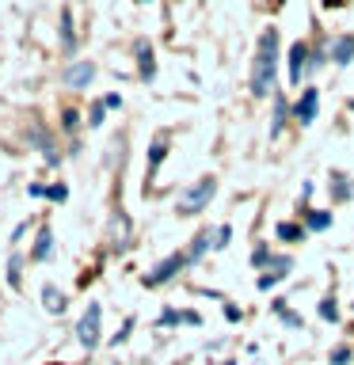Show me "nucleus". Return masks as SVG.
<instances>
[{
	"label": "nucleus",
	"instance_id": "obj_19",
	"mask_svg": "<svg viewBox=\"0 0 354 365\" xmlns=\"http://www.w3.org/2000/svg\"><path fill=\"white\" fill-rule=\"evenodd\" d=\"M270 262H274V255H270L267 247H256V251H251V267H256V270H270Z\"/></svg>",
	"mask_w": 354,
	"mask_h": 365
},
{
	"label": "nucleus",
	"instance_id": "obj_30",
	"mask_svg": "<svg viewBox=\"0 0 354 365\" xmlns=\"http://www.w3.org/2000/svg\"><path fill=\"white\" fill-rule=\"evenodd\" d=\"M183 324H194V327H198L202 316H198V312H183Z\"/></svg>",
	"mask_w": 354,
	"mask_h": 365
},
{
	"label": "nucleus",
	"instance_id": "obj_1",
	"mask_svg": "<svg viewBox=\"0 0 354 365\" xmlns=\"http://www.w3.org/2000/svg\"><path fill=\"white\" fill-rule=\"evenodd\" d=\"M274 73H278V34L263 31L259 50H256V65H251V91L256 96H267L274 84Z\"/></svg>",
	"mask_w": 354,
	"mask_h": 365
},
{
	"label": "nucleus",
	"instance_id": "obj_5",
	"mask_svg": "<svg viewBox=\"0 0 354 365\" xmlns=\"http://www.w3.org/2000/svg\"><path fill=\"white\" fill-rule=\"evenodd\" d=\"M31 259L34 262H50L54 259V232L50 228H39V232H34V247H31Z\"/></svg>",
	"mask_w": 354,
	"mask_h": 365
},
{
	"label": "nucleus",
	"instance_id": "obj_20",
	"mask_svg": "<svg viewBox=\"0 0 354 365\" xmlns=\"http://www.w3.org/2000/svg\"><path fill=\"white\" fill-rule=\"evenodd\" d=\"M274 316H278V319H285L290 327H301V316H297L293 308H285V301H278V304H274Z\"/></svg>",
	"mask_w": 354,
	"mask_h": 365
},
{
	"label": "nucleus",
	"instance_id": "obj_4",
	"mask_svg": "<svg viewBox=\"0 0 354 365\" xmlns=\"http://www.w3.org/2000/svg\"><path fill=\"white\" fill-rule=\"evenodd\" d=\"M183 267H191V259H187V255H179V251H176V255H168L164 262H160V267H153V270L145 274V285H160V282H171V278H176V274H179Z\"/></svg>",
	"mask_w": 354,
	"mask_h": 365
},
{
	"label": "nucleus",
	"instance_id": "obj_16",
	"mask_svg": "<svg viewBox=\"0 0 354 365\" xmlns=\"http://www.w3.org/2000/svg\"><path fill=\"white\" fill-rule=\"evenodd\" d=\"M61 42H65V50H73V11L69 8H61Z\"/></svg>",
	"mask_w": 354,
	"mask_h": 365
},
{
	"label": "nucleus",
	"instance_id": "obj_28",
	"mask_svg": "<svg viewBox=\"0 0 354 365\" xmlns=\"http://www.w3.org/2000/svg\"><path fill=\"white\" fill-rule=\"evenodd\" d=\"M103 122V103H96V107H91V122L88 125H99Z\"/></svg>",
	"mask_w": 354,
	"mask_h": 365
},
{
	"label": "nucleus",
	"instance_id": "obj_31",
	"mask_svg": "<svg viewBox=\"0 0 354 365\" xmlns=\"http://www.w3.org/2000/svg\"><path fill=\"white\" fill-rule=\"evenodd\" d=\"M130 327H133V324H130V319H126V324H122V331H118V335H114V342H126V335H130Z\"/></svg>",
	"mask_w": 354,
	"mask_h": 365
},
{
	"label": "nucleus",
	"instance_id": "obj_18",
	"mask_svg": "<svg viewBox=\"0 0 354 365\" xmlns=\"http://www.w3.org/2000/svg\"><path fill=\"white\" fill-rule=\"evenodd\" d=\"M350 358H354V350L343 346V342H339V346H331V354H328L331 365H350Z\"/></svg>",
	"mask_w": 354,
	"mask_h": 365
},
{
	"label": "nucleus",
	"instance_id": "obj_17",
	"mask_svg": "<svg viewBox=\"0 0 354 365\" xmlns=\"http://www.w3.org/2000/svg\"><path fill=\"white\" fill-rule=\"evenodd\" d=\"M285 110H290V107H285V99L278 96V99H274V122H270V133H274V137H278V133H282V122H285Z\"/></svg>",
	"mask_w": 354,
	"mask_h": 365
},
{
	"label": "nucleus",
	"instance_id": "obj_27",
	"mask_svg": "<svg viewBox=\"0 0 354 365\" xmlns=\"http://www.w3.org/2000/svg\"><path fill=\"white\" fill-rule=\"evenodd\" d=\"M228 240H233V228H228V225L213 228V247H228Z\"/></svg>",
	"mask_w": 354,
	"mask_h": 365
},
{
	"label": "nucleus",
	"instance_id": "obj_6",
	"mask_svg": "<svg viewBox=\"0 0 354 365\" xmlns=\"http://www.w3.org/2000/svg\"><path fill=\"white\" fill-rule=\"evenodd\" d=\"M316 107H320V96H316V88H308L305 91V96H301V103H297V122H301V125H308V122H313L316 118Z\"/></svg>",
	"mask_w": 354,
	"mask_h": 365
},
{
	"label": "nucleus",
	"instance_id": "obj_32",
	"mask_svg": "<svg viewBox=\"0 0 354 365\" xmlns=\"http://www.w3.org/2000/svg\"><path fill=\"white\" fill-rule=\"evenodd\" d=\"M225 316H228V319H233V324H236V319H240V308H236V304H225Z\"/></svg>",
	"mask_w": 354,
	"mask_h": 365
},
{
	"label": "nucleus",
	"instance_id": "obj_9",
	"mask_svg": "<svg viewBox=\"0 0 354 365\" xmlns=\"http://www.w3.org/2000/svg\"><path fill=\"white\" fill-rule=\"evenodd\" d=\"M305 42H293V50H290V80L297 84V80H301V73H305Z\"/></svg>",
	"mask_w": 354,
	"mask_h": 365
},
{
	"label": "nucleus",
	"instance_id": "obj_3",
	"mask_svg": "<svg viewBox=\"0 0 354 365\" xmlns=\"http://www.w3.org/2000/svg\"><path fill=\"white\" fill-rule=\"evenodd\" d=\"M99 316H103V308L88 304V312L80 316V324H76V339H80V346H84V350L99 346Z\"/></svg>",
	"mask_w": 354,
	"mask_h": 365
},
{
	"label": "nucleus",
	"instance_id": "obj_23",
	"mask_svg": "<svg viewBox=\"0 0 354 365\" xmlns=\"http://www.w3.org/2000/svg\"><path fill=\"white\" fill-rule=\"evenodd\" d=\"M183 324V312H171V308H164V312L156 316V327H176Z\"/></svg>",
	"mask_w": 354,
	"mask_h": 365
},
{
	"label": "nucleus",
	"instance_id": "obj_24",
	"mask_svg": "<svg viewBox=\"0 0 354 365\" xmlns=\"http://www.w3.org/2000/svg\"><path fill=\"white\" fill-rule=\"evenodd\" d=\"M320 316H324L328 324H335V319H339V308H335V301H331V297H324V301H320Z\"/></svg>",
	"mask_w": 354,
	"mask_h": 365
},
{
	"label": "nucleus",
	"instance_id": "obj_26",
	"mask_svg": "<svg viewBox=\"0 0 354 365\" xmlns=\"http://www.w3.org/2000/svg\"><path fill=\"white\" fill-rule=\"evenodd\" d=\"M282 278H285L282 270H267V274H263V278H259V289H274V285H278Z\"/></svg>",
	"mask_w": 354,
	"mask_h": 365
},
{
	"label": "nucleus",
	"instance_id": "obj_7",
	"mask_svg": "<svg viewBox=\"0 0 354 365\" xmlns=\"http://www.w3.org/2000/svg\"><path fill=\"white\" fill-rule=\"evenodd\" d=\"M42 304H46V312L61 316L65 312V293L57 289V285H42Z\"/></svg>",
	"mask_w": 354,
	"mask_h": 365
},
{
	"label": "nucleus",
	"instance_id": "obj_15",
	"mask_svg": "<svg viewBox=\"0 0 354 365\" xmlns=\"http://www.w3.org/2000/svg\"><path fill=\"white\" fill-rule=\"evenodd\" d=\"M213 247V232H202L198 240H194V244H191V251H187V259L191 262H198L202 255H206V251H210Z\"/></svg>",
	"mask_w": 354,
	"mask_h": 365
},
{
	"label": "nucleus",
	"instance_id": "obj_25",
	"mask_svg": "<svg viewBox=\"0 0 354 365\" xmlns=\"http://www.w3.org/2000/svg\"><path fill=\"white\" fill-rule=\"evenodd\" d=\"M335 179V187H331V194H335V202H343V198H350V182L343 179V175H331Z\"/></svg>",
	"mask_w": 354,
	"mask_h": 365
},
{
	"label": "nucleus",
	"instance_id": "obj_22",
	"mask_svg": "<svg viewBox=\"0 0 354 365\" xmlns=\"http://www.w3.org/2000/svg\"><path fill=\"white\" fill-rule=\"evenodd\" d=\"M19 270H23V255H11V259H8V282L16 285V289H19V278H23Z\"/></svg>",
	"mask_w": 354,
	"mask_h": 365
},
{
	"label": "nucleus",
	"instance_id": "obj_33",
	"mask_svg": "<svg viewBox=\"0 0 354 365\" xmlns=\"http://www.w3.org/2000/svg\"><path fill=\"white\" fill-rule=\"evenodd\" d=\"M221 365H236V361H221Z\"/></svg>",
	"mask_w": 354,
	"mask_h": 365
},
{
	"label": "nucleus",
	"instance_id": "obj_21",
	"mask_svg": "<svg viewBox=\"0 0 354 365\" xmlns=\"http://www.w3.org/2000/svg\"><path fill=\"white\" fill-rule=\"evenodd\" d=\"M164 153H168V145L156 137V141H153V148H148V171H156V164L164 160Z\"/></svg>",
	"mask_w": 354,
	"mask_h": 365
},
{
	"label": "nucleus",
	"instance_id": "obj_2",
	"mask_svg": "<svg viewBox=\"0 0 354 365\" xmlns=\"http://www.w3.org/2000/svg\"><path fill=\"white\" fill-rule=\"evenodd\" d=\"M213 190H217V179H213V175L198 179V187H191V190H187V194H183V198H179L176 213H179V217H191V213L206 210V202L213 198Z\"/></svg>",
	"mask_w": 354,
	"mask_h": 365
},
{
	"label": "nucleus",
	"instance_id": "obj_11",
	"mask_svg": "<svg viewBox=\"0 0 354 365\" xmlns=\"http://www.w3.org/2000/svg\"><path fill=\"white\" fill-rule=\"evenodd\" d=\"M114 247H130V221H126V213H114Z\"/></svg>",
	"mask_w": 354,
	"mask_h": 365
},
{
	"label": "nucleus",
	"instance_id": "obj_13",
	"mask_svg": "<svg viewBox=\"0 0 354 365\" xmlns=\"http://www.w3.org/2000/svg\"><path fill=\"white\" fill-rule=\"evenodd\" d=\"M91 73H96V68H91L88 61H76L73 68H69V84H73V88H84L88 80H91Z\"/></svg>",
	"mask_w": 354,
	"mask_h": 365
},
{
	"label": "nucleus",
	"instance_id": "obj_8",
	"mask_svg": "<svg viewBox=\"0 0 354 365\" xmlns=\"http://www.w3.org/2000/svg\"><path fill=\"white\" fill-rule=\"evenodd\" d=\"M350 57H354V38H350V34H343V38L331 42V61H335V65H347Z\"/></svg>",
	"mask_w": 354,
	"mask_h": 365
},
{
	"label": "nucleus",
	"instance_id": "obj_12",
	"mask_svg": "<svg viewBox=\"0 0 354 365\" xmlns=\"http://www.w3.org/2000/svg\"><path fill=\"white\" fill-rule=\"evenodd\" d=\"M274 236H278V240H290V244H297V240H305V225L278 221V228H274Z\"/></svg>",
	"mask_w": 354,
	"mask_h": 365
},
{
	"label": "nucleus",
	"instance_id": "obj_14",
	"mask_svg": "<svg viewBox=\"0 0 354 365\" xmlns=\"http://www.w3.org/2000/svg\"><path fill=\"white\" fill-rule=\"evenodd\" d=\"M305 228H313V232H328V228H331V213L313 210V213L305 217Z\"/></svg>",
	"mask_w": 354,
	"mask_h": 365
},
{
	"label": "nucleus",
	"instance_id": "obj_29",
	"mask_svg": "<svg viewBox=\"0 0 354 365\" xmlns=\"http://www.w3.org/2000/svg\"><path fill=\"white\" fill-rule=\"evenodd\" d=\"M46 198H54V202H61V198H65V187H50V190H46Z\"/></svg>",
	"mask_w": 354,
	"mask_h": 365
},
{
	"label": "nucleus",
	"instance_id": "obj_10",
	"mask_svg": "<svg viewBox=\"0 0 354 365\" xmlns=\"http://www.w3.org/2000/svg\"><path fill=\"white\" fill-rule=\"evenodd\" d=\"M137 61H141V76H145V80L156 76V61H153V50H148V42H137Z\"/></svg>",
	"mask_w": 354,
	"mask_h": 365
}]
</instances>
